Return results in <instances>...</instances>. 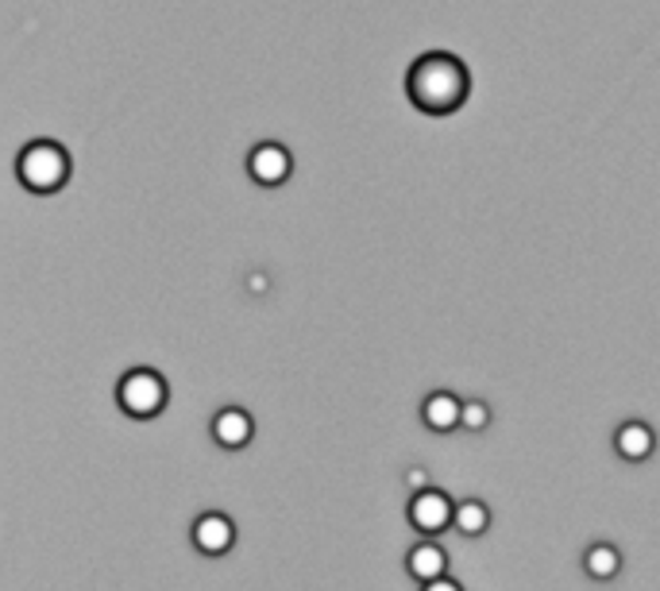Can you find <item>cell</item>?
<instances>
[{
	"label": "cell",
	"mask_w": 660,
	"mask_h": 591,
	"mask_svg": "<svg viewBox=\"0 0 660 591\" xmlns=\"http://www.w3.org/2000/svg\"><path fill=\"white\" fill-rule=\"evenodd\" d=\"M189 537H194L197 553H205V557H224L236 545V522L229 514H220V510H209V514H201L194 522Z\"/></svg>",
	"instance_id": "5"
},
{
	"label": "cell",
	"mask_w": 660,
	"mask_h": 591,
	"mask_svg": "<svg viewBox=\"0 0 660 591\" xmlns=\"http://www.w3.org/2000/svg\"><path fill=\"white\" fill-rule=\"evenodd\" d=\"M406 93L421 113L449 116L467 101V70L456 55L429 50L421 55L406 74Z\"/></svg>",
	"instance_id": "1"
},
{
	"label": "cell",
	"mask_w": 660,
	"mask_h": 591,
	"mask_svg": "<svg viewBox=\"0 0 660 591\" xmlns=\"http://www.w3.org/2000/svg\"><path fill=\"white\" fill-rule=\"evenodd\" d=\"M255 437V421L247 410H240V406H229V410H220L217 418H212V441L220 444V449H244L247 441Z\"/></svg>",
	"instance_id": "7"
},
{
	"label": "cell",
	"mask_w": 660,
	"mask_h": 591,
	"mask_svg": "<svg viewBox=\"0 0 660 591\" xmlns=\"http://www.w3.org/2000/svg\"><path fill=\"white\" fill-rule=\"evenodd\" d=\"M406 572L414 576V580L432 583V580H444L449 576V553L440 549L437 542H417L414 549L406 553Z\"/></svg>",
	"instance_id": "9"
},
{
	"label": "cell",
	"mask_w": 660,
	"mask_h": 591,
	"mask_svg": "<svg viewBox=\"0 0 660 591\" xmlns=\"http://www.w3.org/2000/svg\"><path fill=\"white\" fill-rule=\"evenodd\" d=\"M247 171L259 186H282L293 171V159L282 143H259V148L247 155Z\"/></svg>",
	"instance_id": "6"
},
{
	"label": "cell",
	"mask_w": 660,
	"mask_h": 591,
	"mask_svg": "<svg viewBox=\"0 0 660 591\" xmlns=\"http://www.w3.org/2000/svg\"><path fill=\"white\" fill-rule=\"evenodd\" d=\"M409 522L414 530H421L425 537H437L444 534L449 525H456V502L449 499V491H440V487H425L409 499Z\"/></svg>",
	"instance_id": "4"
},
{
	"label": "cell",
	"mask_w": 660,
	"mask_h": 591,
	"mask_svg": "<svg viewBox=\"0 0 660 591\" xmlns=\"http://www.w3.org/2000/svg\"><path fill=\"white\" fill-rule=\"evenodd\" d=\"M490 426V406L483 403V398H467L464 403V429H472V433H479V429Z\"/></svg>",
	"instance_id": "13"
},
{
	"label": "cell",
	"mask_w": 660,
	"mask_h": 591,
	"mask_svg": "<svg viewBox=\"0 0 660 591\" xmlns=\"http://www.w3.org/2000/svg\"><path fill=\"white\" fill-rule=\"evenodd\" d=\"M614 449H618V456L629 460V464H641V460H649L652 449H657V437H652V429L645 426V421H626V426H618V433H614Z\"/></svg>",
	"instance_id": "10"
},
{
	"label": "cell",
	"mask_w": 660,
	"mask_h": 591,
	"mask_svg": "<svg viewBox=\"0 0 660 591\" xmlns=\"http://www.w3.org/2000/svg\"><path fill=\"white\" fill-rule=\"evenodd\" d=\"M166 398H171V391H166V379L159 375V371L136 368L116 383V403H120V410L128 414V418H139V421L159 418V414L166 410Z\"/></svg>",
	"instance_id": "3"
},
{
	"label": "cell",
	"mask_w": 660,
	"mask_h": 591,
	"mask_svg": "<svg viewBox=\"0 0 660 591\" xmlns=\"http://www.w3.org/2000/svg\"><path fill=\"white\" fill-rule=\"evenodd\" d=\"M421 591H464V588H460L456 580H449V576H444V580H432V583H425Z\"/></svg>",
	"instance_id": "15"
},
{
	"label": "cell",
	"mask_w": 660,
	"mask_h": 591,
	"mask_svg": "<svg viewBox=\"0 0 660 591\" xmlns=\"http://www.w3.org/2000/svg\"><path fill=\"white\" fill-rule=\"evenodd\" d=\"M406 484L414 487V495H417V491H425V487H432V484H429V476H425L421 468H406Z\"/></svg>",
	"instance_id": "14"
},
{
	"label": "cell",
	"mask_w": 660,
	"mask_h": 591,
	"mask_svg": "<svg viewBox=\"0 0 660 591\" xmlns=\"http://www.w3.org/2000/svg\"><path fill=\"white\" fill-rule=\"evenodd\" d=\"M583 568L591 580H614L622 572V553L611 542H599L583 553Z\"/></svg>",
	"instance_id": "11"
},
{
	"label": "cell",
	"mask_w": 660,
	"mask_h": 591,
	"mask_svg": "<svg viewBox=\"0 0 660 591\" xmlns=\"http://www.w3.org/2000/svg\"><path fill=\"white\" fill-rule=\"evenodd\" d=\"M421 418L432 433H452V429L464 426V403L452 391H432L421 406Z\"/></svg>",
	"instance_id": "8"
},
{
	"label": "cell",
	"mask_w": 660,
	"mask_h": 591,
	"mask_svg": "<svg viewBox=\"0 0 660 591\" xmlns=\"http://www.w3.org/2000/svg\"><path fill=\"white\" fill-rule=\"evenodd\" d=\"M16 174L32 194H55L70 178V155L66 148H58L55 140H35L20 151Z\"/></svg>",
	"instance_id": "2"
},
{
	"label": "cell",
	"mask_w": 660,
	"mask_h": 591,
	"mask_svg": "<svg viewBox=\"0 0 660 591\" xmlns=\"http://www.w3.org/2000/svg\"><path fill=\"white\" fill-rule=\"evenodd\" d=\"M456 530L464 537H483L490 530V510L483 499H464L456 502Z\"/></svg>",
	"instance_id": "12"
}]
</instances>
